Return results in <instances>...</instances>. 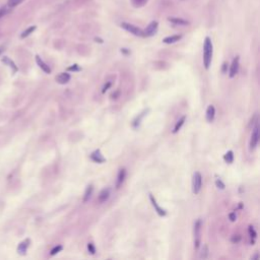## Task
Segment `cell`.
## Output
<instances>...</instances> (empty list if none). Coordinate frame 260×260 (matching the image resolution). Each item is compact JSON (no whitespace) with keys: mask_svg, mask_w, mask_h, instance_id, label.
Returning a JSON list of instances; mask_svg holds the SVG:
<instances>
[{"mask_svg":"<svg viewBox=\"0 0 260 260\" xmlns=\"http://www.w3.org/2000/svg\"><path fill=\"white\" fill-rule=\"evenodd\" d=\"M212 51H213V47H212V40H210L208 37H206L205 41H204V46H203V63H204V67L206 69L209 68L210 63H212Z\"/></svg>","mask_w":260,"mask_h":260,"instance_id":"6da1fadb","label":"cell"},{"mask_svg":"<svg viewBox=\"0 0 260 260\" xmlns=\"http://www.w3.org/2000/svg\"><path fill=\"white\" fill-rule=\"evenodd\" d=\"M201 186H202L201 174L199 172H196V173H194V175H193V180H192L193 193H194V194H198L201 190Z\"/></svg>","mask_w":260,"mask_h":260,"instance_id":"7a4b0ae2","label":"cell"},{"mask_svg":"<svg viewBox=\"0 0 260 260\" xmlns=\"http://www.w3.org/2000/svg\"><path fill=\"white\" fill-rule=\"evenodd\" d=\"M121 27H122L124 30L131 33L132 35L134 36H137V37H144L143 36V31H141L139 28L135 27V25H131V24H127V22H122L121 24Z\"/></svg>","mask_w":260,"mask_h":260,"instance_id":"3957f363","label":"cell"},{"mask_svg":"<svg viewBox=\"0 0 260 260\" xmlns=\"http://www.w3.org/2000/svg\"><path fill=\"white\" fill-rule=\"evenodd\" d=\"M258 141H259V128H258V124H256V126L254 127V129H253L252 135H251V140H250V149L251 151L255 149Z\"/></svg>","mask_w":260,"mask_h":260,"instance_id":"277c9868","label":"cell"},{"mask_svg":"<svg viewBox=\"0 0 260 260\" xmlns=\"http://www.w3.org/2000/svg\"><path fill=\"white\" fill-rule=\"evenodd\" d=\"M158 22H152L151 24L146 27L145 30L143 31V36L144 37H152L157 33L158 31Z\"/></svg>","mask_w":260,"mask_h":260,"instance_id":"5b68a950","label":"cell"},{"mask_svg":"<svg viewBox=\"0 0 260 260\" xmlns=\"http://www.w3.org/2000/svg\"><path fill=\"white\" fill-rule=\"evenodd\" d=\"M200 231H201V221L200 219H197L194 225V236H195V248L197 249L199 247V244H200Z\"/></svg>","mask_w":260,"mask_h":260,"instance_id":"8992f818","label":"cell"},{"mask_svg":"<svg viewBox=\"0 0 260 260\" xmlns=\"http://www.w3.org/2000/svg\"><path fill=\"white\" fill-rule=\"evenodd\" d=\"M238 70H239V57H236L235 59L233 60V63L231 65V68H230V77L233 78L234 76L238 73Z\"/></svg>","mask_w":260,"mask_h":260,"instance_id":"52a82bcc","label":"cell"},{"mask_svg":"<svg viewBox=\"0 0 260 260\" xmlns=\"http://www.w3.org/2000/svg\"><path fill=\"white\" fill-rule=\"evenodd\" d=\"M149 199H151V201H152V205H154V207L155 208V212H158V215H161V216H165V215H167L166 210L163 209V208H162V207H160V206L158 205L157 201H155V199L154 198V196H152V194H149Z\"/></svg>","mask_w":260,"mask_h":260,"instance_id":"ba28073f","label":"cell"},{"mask_svg":"<svg viewBox=\"0 0 260 260\" xmlns=\"http://www.w3.org/2000/svg\"><path fill=\"white\" fill-rule=\"evenodd\" d=\"M91 158L94 162H96V163H100V164L106 162V158L103 157V155L101 154L100 151H95L94 152H92V154L91 155Z\"/></svg>","mask_w":260,"mask_h":260,"instance_id":"9c48e42d","label":"cell"},{"mask_svg":"<svg viewBox=\"0 0 260 260\" xmlns=\"http://www.w3.org/2000/svg\"><path fill=\"white\" fill-rule=\"evenodd\" d=\"M36 61H37V64H38L39 66H40V68L42 69L43 71L44 72H46V73H51V69H50V67H49V66L46 64V63L43 61V60L41 59V57L40 56H38V55H37L36 56Z\"/></svg>","mask_w":260,"mask_h":260,"instance_id":"30bf717a","label":"cell"},{"mask_svg":"<svg viewBox=\"0 0 260 260\" xmlns=\"http://www.w3.org/2000/svg\"><path fill=\"white\" fill-rule=\"evenodd\" d=\"M69 80H70V74L66 73V72L60 73L58 76H56V82L61 83V85H65V83H67Z\"/></svg>","mask_w":260,"mask_h":260,"instance_id":"8fae6325","label":"cell"},{"mask_svg":"<svg viewBox=\"0 0 260 260\" xmlns=\"http://www.w3.org/2000/svg\"><path fill=\"white\" fill-rule=\"evenodd\" d=\"M215 116V109L212 105L208 106V108L206 110V120L208 122H212Z\"/></svg>","mask_w":260,"mask_h":260,"instance_id":"7c38bea8","label":"cell"},{"mask_svg":"<svg viewBox=\"0 0 260 260\" xmlns=\"http://www.w3.org/2000/svg\"><path fill=\"white\" fill-rule=\"evenodd\" d=\"M110 197V190L109 189H103L101 191L100 195H99V202L100 203H104L108 200V198Z\"/></svg>","mask_w":260,"mask_h":260,"instance_id":"4fadbf2b","label":"cell"},{"mask_svg":"<svg viewBox=\"0 0 260 260\" xmlns=\"http://www.w3.org/2000/svg\"><path fill=\"white\" fill-rule=\"evenodd\" d=\"M182 37L180 35H174V36H170V37H167L163 40V42L165 44H173V43H176L178 42L179 40H181Z\"/></svg>","mask_w":260,"mask_h":260,"instance_id":"5bb4252c","label":"cell"},{"mask_svg":"<svg viewBox=\"0 0 260 260\" xmlns=\"http://www.w3.org/2000/svg\"><path fill=\"white\" fill-rule=\"evenodd\" d=\"M125 176H126L125 169H121L119 171V174H118V178H117V184H116L117 188H119L121 185H122V183L124 182V179H125Z\"/></svg>","mask_w":260,"mask_h":260,"instance_id":"9a60e30c","label":"cell"},{"mask_svg":"<svg viewBox=\"0 0 260 260\" xmlns=\"http://www.w3.org/2000/svg\"><path fill=\"white\" fill-rule=\"evenodd\" d=\"M169 21L171 22H173V24H175V25H186L189 24L186 19L178 18V17H169Z\"/></svg>","mask_w":260,"mask_h":260,"instance_id":"2e32d148","label":"cell"},{"mask_svg":"<svg viewBox=\"0 0 260 260\" xmlns=\"http://www.w3.org/2000/svg\"><path fill=\"white\" fill-rule=\"evenodd\" d=\"M28 243H30L28 240H25V242L21 243V245L18 246V253L19 254H25V252H27V248L28 247Z\"/></svg>","mask_w":260,"mask_h":260,"instance_id":"e0dca14e","label":"cell"},{"mask_svg":"<svg viewBox=\"0 0 260 260\" xmlns=\"http://www.w3.org/2000/svg\"><path fill=\"white\" fill-rule=\"evenodd\" d=\"M185 120H186V117L183 116V117L181 118L180 120L178 121L177 124H176V126H175L174 130H173V133H177V132L179 131V130L181 129V127L183 126V124H184V122H185Z\"/></svg>","mask_w":260,"mask_h":260,"instance_id":"ac0fdd59","label":"cell"},{"mask_svg":"<svg viewBox=\"0 0 260 260\" xmlns=\"http://www.w3.org/2000/svg\"><path fill=\"white\" fill-rule=\"evenodd\" d=\"M92 186H88V188H86L85 192V197H83V201L86 202L89 200V198H91V196L92 194Z\"/></svg>","mask_w":260,"mask_h":260,"instance_id":"d6986e66","label":"cell"},{"mask_svg":"<svg viewBox=\"0 0 260 260\" xmlns=\"http://www.w3.org/2000/svg\"><path fill=\"white\" fill-rule=\"evenodd\" d=\"M36 28H37L35 27V25H33V27L28 28L27 30H25V31L24 32V33L22 34L21 38H22V39H24V38H27V37H28V36H30V35H31L32 33H33V32H34L35 30H36Z\"/></svg>","mask_w":260,"mask_h":260,"instance_id":"ffe728a7","label":"cell"},{"mask_svg":"<svg viewBox=\"0 0 260 260\" xmlns=\"http://www.w3.org/2000/svg\"><path fill=\"white\" fill-rule=\"evenodd\" d=\"M225 161L227 162V163L229 164H232L233 161H234V154L232 151L228 152L226 155H225Z\"/></svg>","mask_w":260,"mask_h":260,"instance_id":"44dd1931","label":"cell"},{"mask_svg":"<svg viewBox=\"0 0 260 260\" xmlns=\"http://www.w3.org/2000/svg\"><path fill=\"white\" fill-rule=\"evenodd\" d=\"M22 1H24V0H8L7 6L8 7H15L18 4H21Z\"/></svg>","mask_w":260,"mask_h":260,"instance_id":"7402d4cb","label":"cell"},{"mask_svg":"<svg viewBox=\"0 0 260 260\" xmlns=\"http://www.w3.org/2000/svg\"><path fill=\"white\" fill-rule=\"evenodd\" d=\"M131 1H132V3H133L134 6L138 7V6H143V5L147 2V0H131Z\"/></svg>","mask_w":260,"mask_h":260,"instance_id":"603a6c76","label":"cell"},{"mask_svg":"<svg viewBox=\"0 0 260 260\" xmlns=\"http://www.w3.org/2000/svg\"><path fill=\"white\" fill-rule=\"evenodd\" d=\"M8 7L7 6H2L0 7V18H2L3 16H5L8 13Z\"/></svg>","mask_w":260,"mask_h":260,"instance_id":"cb8c5ba5","label":"cell"},{"mask_svg":"<svg viewBox=\"0 0 260 260\" xmlns=\"http://www.w3.org/2000/svg\"><path fill=\"white\" fill-rule=\"evenodd\" d=\"M3 62H5V63H8V64H9V66H10V67H11V68H13V70H14V71H16V70H17V68L15 67V65H14V63H13L12 61H11L10 59H8L7 57H4V58H3Z\"/></svg>","mask_w":260,"mask_h":260,"instance_id":"d4e9b609","label":"cell"},{"mask_svg":"<svg viewBox=\"0 0 260 260\" xmlns=\"http://www.w3.org/2000/svg\"><path fill=\"white\" fill-rule=\"evenodd\" d=\"M62 250V246H56L55 248H53V249L51 250V255H55V254H57V253H59L60 251Z\"/></svg>","mask_w":260,"mask_h":260,"instance_id":"484cf974","label":"cell"},{"mask_svg":"<svg viewBox=\"0 0 260 260\" xmlns=\"http://www.w3.org/2000/svg\"><path fill=\"white\" fill-rule=\"evenodd\" d=\"M88 251H89V253L92 254V255H94V254L96 253V248H95L94 244H92V243H88Z\"/></svg>","mask_w":260,"mask_h":260,"instance_id":"4316f807","label":"cell"},{"mask_svg":"<svg viewBox=\"0 0 260 260\" xmlns=\"http://www.w3.org/2000/svg\"><path fill=\"white\" fill-rule=\"evenodd\" d=\"M68 70L69 71H79L80 70V67L77 64H74L70 66V67H68Z\"/></svg>","mask_w":260,"mask_h":260,"instance_id":"83f0119b","label":"cell"},{"mask_svg":"<svg viewBox=\"0 0 260 260\" xmlns=\"http://www.w3.org/2000/svg\"><path fill=\"white\" fill-rule=\"evenodd\" d=\"M215 184H216V186L218 187V188H221V189H225V184L222 183V180H219V179H218V180L215 181Z\"/></svg>","mask_w":260,"mask_h":260,"instance_id":"f1b7e54d","label":"cell"},{"mask_svg":"<svg viewBox=\"0 0 260 260\" xmlns=\"http://www.w3.org/2000/svg\"><path fill=\"white\" fill-rule=\"evenodd\" d=\"M249 233H250V236L253 237V238H255L256 237V232L254 231L253 227H249Z\"/></svg>","mask_w":260,"mask_h":260,"instance_id":"f546056e","label":"cell"},{"mask_svg":"<svg viewBox=\"0 0 260 260\" xmlns=\"http://www.w3.org/2000/svg\"><path fill=\"white\" fill-rule=\"evenodd\" d=\"M230 219L232 222H235L236 221V215H235V212H232V213H230Z\"/></svg>","mask_w":260,"mask_h":260,"instance_id":"4dcf8cb0","label":"cell"},{"mask_svg":"<svg viewBox=\"0 0 260 260\" xmlns=\"http://www.w3.org/2000/svg\"><path fill=\"white\" fill-rule=\"evenodd\" d=\"M110 86H111V82H108L107 85H105V86H104V88H103V92H105L107 89L110 88Z\"/></svg>","mask_w":260,"mask_h":260,"instance_id":"1f68e13d","label":"cell"},{"mask_svg":"<svg viewBox=\"0 0 260 260\" xmlns=\"http://www.w3.org/2000/svg\"><path fill=\"white\" fill-rule=\"evenodd\" d=\"M227 66H228V64L226 62L222 64V72H224V73H226V72H227Z\"/></svg>","mask_w":260,"mask_h":260,"instance_id":"d6a6232c","label":"cell"},{"mask_svg":"<svg viewBox=\"0 0 260 260\" xmlns=\"http://www.w3.org/2000/svg\"><path fill=\"white\" fill-rule=\"evenodd\" d=\"M240 239H241V238H240L239 236L238 237H234V238H232V242H234V243L236 242V243H237V242L240 241Z\"/></svg>","mask_w":260,"mask_h":260,"instance_id":"836d02e7","label":"cell"},{"mask_svg":"<svg viewBox=\"0 0 260 260\" xmlns=\"http://www.w3.org/2000/svg\"><path fill=\"white\" fill-rule=\"evenodd\" d=\"M4 46H0V55H1L2 53H3V51H4Z\"/></svg>","mask_w":260,"mask_h":260,"instance_id":"e575fe53","label":"cell"},{"mask_svg":"<svg viewBox=\"0 0 260 260\" xmlns=\"http://www.w3.org/2000/svg\"><path fill=\"white\" fill-rule=\"evenodd\" d=\"M258 257H259V255H258V254H256V255H254V256L251 257V259H257Z\"/></svg>","mask_w":260,"mask_h":260,"instance_id":"d590c367","label":"cell"}]
</instances>
